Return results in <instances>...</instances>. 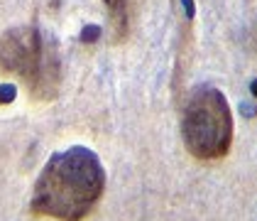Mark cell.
I'll return each mask as SVG.
<instances>
[{"label": "cell", "mask_w": 257, "mask_h": 221, "mask_svg": "<svg viewBox=\"0 0 257 221\" xmlns=\"http://www.w3.org/2000/svg\"><path fill=\"white\" fill-rule=\"evenodd\" d=\"M181 5H184V13H186V20L191 22V20H194V15H196V5H194V0H181Z\"/></svg>", "instance_id": "cell-7"}, {"label": "cell", "mask_w": 257, "mask_h": 221, "mask_svg": "<svg viewBox=\"0 0 257 221\" xmlns=\"http://www.w3.org/2000/svg\"><path fill=\"white\" fill-rule=\"evenodd\" d=\"M15 99V86L13 84H0V103H10Z\"/></svg>", "instance_id": "cell-6"}, {"label": "cell", "mask_w": 257, "mask_h": 221, "mask_svg": "<svg viewBox=\"0 0 257 221\" xmlns=\"http://www.w3.org/2000/svg\"><path fill=\"white\" fill-rule=\"evenodd\" d=\"M100 35H103V30H100V25H86V27L81 30V42H86V44H91V42L100 40Z\"/></svg>", "instance_id": "cell-5"}, {"label": "cell", "mask_w": 257, "mask_h": 221, "mask_svg": "<svg viewBox=\"0 0 257 221\" xmlns=\"http://www.w3.org/2000/svg\"><path fill=\"white\" fill-rule=\"evenodd\" d=\"M0 71L20 77L32 99L54 101L61 86L59 47L37 25L8 30L0 40Z\"/></svg>", "instance_id": "cell-2"}, {"label": "cell", "mask_w": 257, "mask_h": 221, "mask_svg": "<svg viewBox=\"0 0 257 221\" xmlns=\"http://www.w3.org/2000/svg\"><path fill=\"white\" fill-rule=\"evenodd\" d=\"M250 91H252V96L257 99V79H252V84H250Z\"/></svg>", "instance_id": "cell-9"}, {"label": "cell", "mask_w": 257, "mask_h": 221, "mask_svg": "<svg viewBox=\"0 0 257 221\" xmlns=\"http://www.w3.org/2000/svg\"><path fill=\"white\" fill-rule=\"evenodd\" d=\"M103 3H105V10H108L113 42L127 40L130 27H133V18H135V13H138L140 0H103Z\"/></svg>", "instance_id": "cell-4"}, {"label": "cell", "mask_w": 257, "mask_h": 221, "mask_svg": "<svg viewBox=\"0 0 257 221\" xmlns=\"http://www.w3.org/2000/svg\"><path fill=\"white\" fill-rule=\"evenodd\" d=\"M181 135L186 150L198 160H218L228 155L233 140V116L228 99L213 86H196L184 103Z\"/></svg>", "instance_id": "cell-3"}, {"label": "cell", "mask_w": 257, "mask_h": 221, "mask_svg": "<svg viewBox=\"0 0 257 221\" xmlns=\"http://www.w3.org/2000/svg\"><path fill=\"white\" fill-rule=\"evenodd\" d=\"M105 189V172L98 155L88 148H69L52 155L32 189L30 209L37 216L81 221Z\"/></svg>", "instance_id": "cell-1"}, {"label": "cell", "mask_w": 257, "mask_h": 221, "mask_svg": "<svg viewBox=\"0 0 257 221\" xmlns=\"http://www.w3.org/2000/svg\"><path fill=\"white\" fill-rule=\"evenodd\" d=\"M240 111H242V116H255L257 113L255 106H247V103H242V106H240Z\"/></svg>", "instance_id": "cell-8"}]
</instances>
